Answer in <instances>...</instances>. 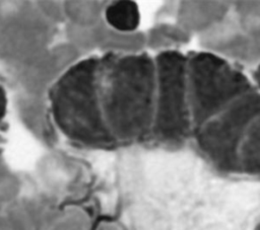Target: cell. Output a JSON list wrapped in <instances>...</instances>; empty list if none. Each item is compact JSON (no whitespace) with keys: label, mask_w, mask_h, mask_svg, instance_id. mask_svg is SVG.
<instances>
[{"label":"cell","mask_w":260,"mask_h":230,"mask_svg":"<svg viewBox=\"0 0 260 230\" xmlns=\"http://www.w3.org/2000/svg\"><path fill=\"white\" fill-rule=\"evenodd\" d=\"M99 98L115 143L151 139L156 100V67L146 53L109 52L100 57Z\"/></svg>","instance_id":"6da1fadb"},{"label":"cell","mask_w":260,"mask_h":230,"mask_svg":"<svg viewBox=\"0 0 260 230\" xmlns=\"http://www.w3.org/2000/svg\"><path fill=\"white\" fill-rule=\"evenodd\" d=\"M100 57L71 65L48 92L50 112L57 129L68 140L83 146L116 144L101 112L99 98Z\"/></svg>","instance_id":"7a4b0ae2"},{"label":"cell","mask_w":260,"mask_h":230,"mask_svg":"<svg viewBox=\"0 0 260 230\" xmlns=\"http://www.w3.org/2000/svg\"><path fill=\"white\" fill-rule=\"evenodd\" d=\"M187 88L193 132L256 90L241 67L203 50L187 54Z\"/></svg>","instance_id":"3957f363"},{"label":"cell","mask_w":260,"mask_h":230,"mask_svg":"<svg viewBox=\"0 0 260 230\" xmlns=\"http://www.w3.org/2000/svg\"><path fill=\"white\" fill-rule=\"evenodd\" d=\"M154 62L156 100L151 139L169 147H181L193 137L187 88V55L178 50L161 51Z\"/></svg>","instance_id":"277c9868"},{"label":"cell","mask_w":260,"mask_h":230,"mask_svg":"<svg viewBox=\"0 0 260 230\" xmlns=\"http://www.w3.org/2000/svg\"><path fill=\"white\" fill-rule=\"evenodd\" d=\"M260 114V92L251 91L193 132L196 150L219 172L236 175L237 157L245 133Z\"/></svg>","instance_id":"5b68a950"},{"label":"cell","mask_w":260,"mask_h":230,"mask_svg":"<svg viewBox=\"0 0 260 230\" xmlns=\"http://www.w3.org/2000/svg\"><path fill=\"white\" fill-rule=\"evenodd\" d=\"M198 44L203 51L213 53L241 68H255L260 63V39L248 34L240 26L233 11L198 35Z\"/></svg>","instance_id":"8992f818"},{"label":"cell","mask_w":260,"mask_h":230,"mask_svg":"<svg viewBox=\"0 0 260 230\" xmlns=\"http://www.w3.org/2000/svg\"><path fill=\"white\" fill-rule=\"evenodd\" d=\"M230 1H182L177 9L178 24L194 34H202L232 11Z\"/></svg>","instance_id":"52a82bcc"},{"label":"cell","mask_w":260,"mask_h":230,"mask_svg":"<svg viewBox=\"0 0 260 230\" xmlns=\"http://www.w3.org/2000/svg\"><path fill=\"white\" fill-rule=\"evenodd\" d=\"M236 175L260 179V114L252 121L240 145Z\"/></svg>","instance_id":"ba28073f"},{"label":"cell","mask_w":260,"mask_h":230,"mask_svg":"<svg viewBox=\"0 0 260 230\" xmlns=\"http://www.w3.org/2000/svg\"><path fill=\"white\" fill-rule=\"evenodd\" d=\"M105 18L107 22L118 31H134L140 23L138 5L134 1L112 2L106 7Z\"/></svg>","instance_id":"9c48e42d"},{"label":"cell","mask_w":260,"mask_h":230,"mask_svg":"<svg viewBox=\"0 0 260 230\" xmlns=\"http://www.w3.org/2000/svg\"><path fill=\"white\" fill-rule=\"evenodd\" d=\"M232 11L248 34L260 39V1H235Z\"/></svg>","instance_id":"30bf717a"},{"label":"cell","mask_w":260,"mask_h":230,"mask_svg":"<svg viewBox=\"0 0 260 230\" xmlns=\"http://www.w3.org/2000/svg\"><path fill=\"white\" fill-rule=\"evenodd\" d=\"M7 104H8V99H7V94L5 88L0 84V124L4 120L6 113H7Z\"/></svg>","instance_id":"8fae6325"},{"label":"cell","mask_w":260,"mask_h":230,"mask_svg":"<svg viewBox=\"0 0 260 230\" xmlns=\"http://www.w3.org/2000/svg\"><path fill=\"white\" fill-rule=\"evenodd\" d=\"M252 82L257 91L260 92V63L254 68L252 72Z\"/></svg>","instance_id":"7c38bea8"},{"label":"cell","mask_w":260,"mask_h":230,"mask_svg":"<svg viewBox=\"0 0 260 230\" xmlns=\"http://www.w3.org/2000/svg\"><path fill=\"white\" fill-rule=\"evenodd\" d=\"M252 230H260V216H259L258 220L255 222V224H254Z\"/></svg>","instance_id":"4fadbf2b"},{"label":"cell","mask_w":260,"mask_h":230,"mask_svg":"<svg viewBox=\"0 0 260 230\" xmlns=\"http://www.w3.org/2000/svg\"><path fill=\"white\" fill-rule=\"evenodd\" d=\"M0 230H12V229L10 228V226H9L8 224H6V225H4V226H1V225H0Z\"/></svg>","instance_id":"5bb4252c"},{"label":"cell","mask_w":260,"mask_h":230,"mask_svg":"<svg viewBox=\"0 0 260 230\" xmlns=\"http://www.w3.org/2000/svg\"><path fill=\"white\" fill-rule=\"evenodd\" d=\"M60 230H65V229H60Z\"/></svg>","instance_id":"9a60e30c"}]
</instances>
